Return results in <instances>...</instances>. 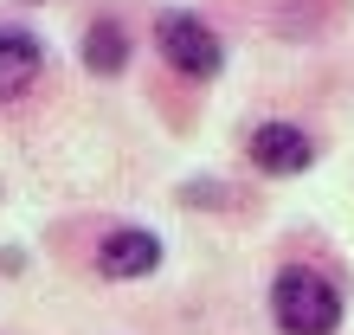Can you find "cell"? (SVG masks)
<instances>
[{
  "instance_id": "277c9868",
  "label": "cell",
  "mask_w": 354,
  "mask_h": 335,
  "mask_svg": "<svg viewBox=\"0 0 354 335\" xmlns=\"http://www.w3.org/2000/svg\"><path fill=\"white\" fill-rule=\"evenodd\" d=\"M155 264H161V239L136 233V226H129V233H110L97 245V271H103V278H149Z\"/></svg>"
},
{
  "instance_id": "8992f818",
  "label": "cell",
  "mask_w": 354,
  "mask_h": 335,
  "mask_svg": "<svg viewBox=\"0 0 354 335\" xmlns=\"http://www.w3.org/2000/svg\"><path fill=\"white\" fill-rule=\"evenodd\" d=\"M84 65L97 78H116L122 65H129V33H122L116 19H97V26L84 33Z\"/></svg>"
},
{
  "instance_id": "3957f363",
  "label": "cell",
  "mask_w": 354,
  "mask_h": 335,
  "mask_svg": "<svg viewBox=\"0 0 354 335\" xmlns=\"http://www.w3.org/2000/svg\"><path fill=\"white\" fill-rule=\"evenodd\" d=\"M309 155H316V142H309L297 123H264V129L252 136V161L264 168V174H303Z\"/></svg>"
},
{
  "instance_id": "5b68a950",
  "label": "cell",
  "mask_w": 354,
  "mask_h": 335,
  "mask_svg": "<svg viewBox=\"0 0 354 335\" xmlns=\"http://www.w3.org/2000/svg\"><path fill=\"white\" fill-rule=\"evenodd\" d=\"M39 39L32 33H19V26H0V103L19 97V91H32V78H39Z\"/></svg>"
},
{
  "instance_id": "6da1fadb",
  "label": "cell",
  "mask_w": 354,
  "mask_h": 335,
  "mask_svg": "<svg viewBox=\"0 0 354 335\" xmlns=\"http://www.w3.org/2000/svg\"><path fill=\"white\" fill-rule=\"evenodd\" d=\"M270 309H277L283 335H335V323H342L335 284H322L316 271H283L277 290H270Z\"/></svg>"
},
{
  "instance_id": "7a4b0ae2",
  "label": "cell",
  "mask_w": 354,
  "mask_h": 335,
  "mask_svg": "<svg viewBox=\"0 0 354 335\" xmlns=\"http://www.w3.org/2000/svg\"><path fill=\"white\" fill-rule=\"evenodd\" d=\"M155 46L187 78H219V65H225V46L206 33V19H194V13H161L155 19Z\"/></svg>"
}]
</instances>
